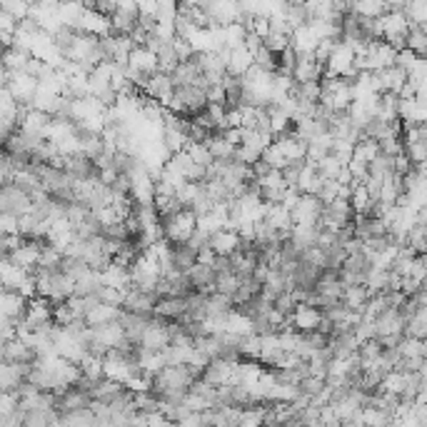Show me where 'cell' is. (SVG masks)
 <instances>
[{
  "mask_svg": "<svg viewBox=\"0 0 427 427\" xmlns=\"http://www.w3.org/2000/svg\"><path fill=\"white\" fill-rule=\"evenodd\" d=\"M195 230H198V215L190 207L175 212V215L163 217V237L170 245L188 243L190 237L195 235Z\"/></svg>",
  "mask_w": 427,
  "mask_h": 427,
  "instance_id": "1",
  "label": "cell"
},
{
  "mask_svg": "<svg viewBox=\"0 0 427 427\" xmlns=\"http://www.w3.org/2000/svg\"><path fill=\"white\" fill-rule=\"evenodd\" d=\"M0 210L3 212H13V215H25V212L33 210V195L25 193L21 185L16 183H6L3 190H0Z\"/></svg>",
  "mask_w": 427,
  "mask_h": 427,
  "instance_id": "2",
  "label": "cell"
},
{
  "mask_svg": "<svg viewBox=\"0 0 427 427\" xmlns=\"http://www.w3.org/2000/svg\"><path fill=\"white\" fill-rule=\"evenodd\" d=\"M322 207H325V203L320 198L310 195V193H302L300 203L292 207V222L295 225H317V220L322 215Z\"/></svg>",
  "mask_w": 427,
  "mask_h": 427,
  "instance_id": "3",
  "label": "cell"
},
{
  "mask_svg": "<svg viewBox=\"0 0 427 427\" xmlns=\"http://www.w3.org/2000/svg\"><path fill=\"white\" fill-rule=\"evenodd\" d=\"M160 295L153 290H142V287H135L132 285L130 290L125 292V302L123 307L130 312H140V315H155V305H158Z\"/></svg>",
  "mask_w": 427,
  "mask_h": 427,
  "instance_id": "4",
  "label": "cell"
},
{
  "mask_svg": "<svg viewBox=\"0 0 427 427\" xmlns=\"http://www.w3.org/2000/svg\"><path fill=\"white\" fill-rule=\"evenodd\" d=\"M322 317H325V312H322L320 307L310 305V302H297V307L292 310V322H295L297 332L320 330Z\"/></svg>",
  "mask_w": 427,
  "mask_h": 427,
  "instance_id": "5",
  "label": "cell"
},
{
  "mask_svg": "<svg viewBox=\"0 0 427 427\" xmlns=\"http://www.w3.org/2000/svg\"><path fill=\"white\" fill-rule=\"evenodd\" d=\"M140 23V8L125 6L110 16V35H130Z\"/></svg>",
  "mask_w": 427,
  "mask_h": 427,
  "instance_id": "6",
  "label": "cell"
},
{
  "mask_svg": "<svg viewBox=\"0 0 427 427\" xmlns=\"http://www.w3.org/2000/svg\"><path fill=\"white\" fill-rule=\"evenodd\" d=\"M232 372H235V363H232V360L212 358L210 363L205 365V370H203L200 377L205 380V382H210V385L220 387V385H225V382H230Z\"/></svg>",
  "mask_w": 427,
  "mask_h": 427,
  "instance_id": "7",
  "label": "cell"
},
{
  "mask_svg": "<svg viewBox=\"0 0 427 427\" xmlns=\"http://www.w3.org/2000/svg\"><path fill=\"white\" fill-rule=\"evenodd\" d=\"M173 93H175V83H173V78H170V73L158 70V73L150 75L148 85H145V95H150V98L160 101L163 106H168Z\"/></svg>",
  "mask_w": 427,
  "mask_h": 427,
  "instance_id": "8",
  "label": "cell"
},
{
  "mask_svg": "<svg viewBox=\"0 0 427 427\" xmlns=\"http://www.w3.org/2000/svg\"><path fill=\"white\" fill-rule=\"evenodd\" d=\"M210 245L217 255H232L235 250L243 248V235L237 230H232V227H222V230L210 235Z\"/></svg>",
  "mask_w": 427,
  "mask_h": 427,
  "instance_id": "9",
  "label": "cell"
},
{
  "mask_svg": "<svg viewBox=\"0 0 427 427\" xmlns=\"http://www.w3.org/2000/svg\"><path fill=\"white\" fill-rule=\"evenodd\" d=\"M127 65H130V68H135V70H140V73H145V75H153V73H158V70H160V58H158V53H153V50H150V47L135 45V47H132L130 58H127Z\"/></svg>",
  "mask_w": 427,
  "mask_h": 427,
  "instance_id": "10",
  "label": "cell"
},
{
  "mask_svg": "<svg viewBox=\"0 0 427 427\" xmlns=\"http://www.w3.org/2000/svg\"><path fill=\"white\" fill-rule=\"evenodd\" d=\"M0 355H3V360H8V363H35V360H38V353L23 338H16V340H8V343H3Z\"/></svg>",
  "mask_w": 427,
  "mask_h": 427,
  "instance_id": "11",
  "label": "cell"
},
{
  "mask_svg": "<svg viewBox=\"0 0 427 427\" xmlns=\"http://www.w3.org/2000/svg\"><path fill=\"white\" fill-rule=\"evenodd\" d=\"M188 275H190V280H193V285H195V290H200V292H215V278H217V273H215V268L212 265H207V263H195L193 268L188 270Z\"/></svg>",
  "mask_w": 427,
  "mask_h": 427,
  "instance_id": "12",
  "label": "cell"
},
{
  "mask_svg": "<svg viewBox=\"0 0 427 427\" xmlns=\"http://www.w3.org/2000/svg\"><path fill=\"white\" fill-rule=\"evenodd\" d=\"M30 60H33V50H30V47L21 45V42H16V45L6 47V53H3V68L13 70V73H18V70H25Z\"/></svg>",
  "mask_w": 427,
  "mask_h": 427,
  "instance_id": "13",
  "label": "cell"
},
{
  "mask_svg": "<svg viewBox=\"0 0 427 427\" xmlns=\"http://www.w3.org/2000/svg\"><path fill=\"white\" fill-rule=\"evenodd\" d=\"M120 315H123V307L108 305V302H98V305H93L88 310V315H85V322H88L90 327H98V325H106V322L120 320Z\"/></svg>",
  "mask_w": 427,
  "mask_h": 427,
  "instance_id": "14",
  "label": "cell"
},
{
  "mask_svg": "<svg viewBox=\"0 0 427 427\" xmlns=\"http://www.w3.org/2000/svg\"><path fill=\"white\" fill-rule=\"evenodd\" d=\"M28 297L18 290H3V315L21 322L28 312Z\"/></svg>",
  "mask_w": 427,
  "mask_h": 427,
  "instance_id": "15",
  "label": "cell"
},
{
  "mask_svg": "<svg viewBox=\"0 0 427 427\" xmlns=\"http://www.w3.org/2000/svg\"><path fill=\"white\" fill-rule=\"evenodd\" d=\"M255 65V55L250 53L248 47L240 45V47H230V55H227V73H235V75H245L250 68Z\"/></svg>",
  "mask_w": 427,
  "mask_h": 427,
  "instance_id": "16",
  "label": "cell"
},
{
  "mask_svg": "<svg viewBox=\"0 0 427 427\" xmlns=\"http://www.w3.org/2000/svg\"><path fill=\"white\" fill-rule=\"evenodd\" d=\"M185 310H188V305H185V297H175V295L160 297L158 305H155V315L165 317V320H183Z\"/></svg>",
  "mask_w": 427,
  "mask_h": 427,
  "instance_id": "17",
  "label": "cell"
},
{
  "mask_svg": "<svg viewBox=\"0 0 427 427\" xmlns=\"http://www.w3.org/2000/svg\"><path fill=\"white\" fill-rule=\"evenodd\" d=\"M370 297H372V292H370V287L365 283H360V285H345L343 302L350 307V310L365 312V305H368Z\"/></svg>",
  "mask_w": 427,
  "mask_h": 427,
  "instance_id": "18",
  "label": "cell"
},
{
  "mask_svg": "<svg viewBox=\"0 0 427 427\" xmlns=\"http://www.w3.org/2000/svg\"><path fill=\"white\" fill-rule=\"evenodd\" d=\"M163 142L168 145L170 153H180L190 145V137L185 132V127H178V125H165L163 127Z\"/></svg>",
  "mask_w": 427,
  "mask_h": 427,
  "instance_id": "19",
  "label": "cell"
},
{
  "mask_svg": "<svg viewBox=\"0 0 427 427\" xmlns=\"http://www.w3.org/2000/svg\"><path fill=\"white\" fill-rule=\"evenodd\" d=\"M170 260H173V268L185 270V273H188V270L198 263V253H195L193 248H190L188 243H180V245H173Z\"/></svg>",
  "mask_w": 427,
  "mask_h": 427,
  "instance_id": "20",
  "label": "cell"
},
{
  "mask_svg": "<svg viewBox=\"0 0 427 427\" xmlns=\"http://www.w3.org/2000/svg\"><path fill=\"white\" fill-rule=\"evenodd\" d=\"M407 47H410L415 55H420V58H427V28L425 25L412 23L410 33H407Z\"/></svg>",
  "mask_w": 427,
  "mask_h": 427,
  "instance_id": "21",
  "label": "cell"
},
{
  "mask_svg": "<svg viewBox=\"0 0 427 427\" xmlns=\"http://www.w3.org/2000/svg\"><path fill=\"white\" fill-rule=\"evenodd\" d=\"M350 203H353V210L358 212V215H368L375 200L370 198V193H368V188H365V183L355 180V183H353V195H350Z\"/></svg>",
  "mask_w": 427,
  "mask_h": 427,
  "instance_id": "22",
  "label": "cell"
},
{
  "mask_svg": "<svg viewBox=\"0 0 427 427\" xmlns=\"http://www.w3.org/2000/svg\"><path fill=\"white\" fill-rule=\"evenodd\" d=\"M353 11L368 18H380L387 13V0H353Z\"/></svg>",
  "mask_w": 427,
  "mask_h": 427,
  "instance_id": "23",
  "label": "cell"
},
{
  "mask_svg": "<svg viewBox=\"0 0 427 427\" xmlns=\"http://www.w3.org/2000/svg\"><path fill=\"white\" fill-rule=\"evenodd\" d=\"M240 275L235 273V270H230V273H217L215 278V290L217 292H225V295H235L237 287H240Z\"/></svg>",
  "mask_w": 427,
  "mask_h": 427,
  "instance_id": "24",
  "label": "cell"
},
{
  "mask_svg": "<svg viewBox=\"0 0 427 427\" xmlns=\"http://www.w3.org/2000/svg\"><path fill=\"white\" fill-rule=\"evenodd\" d=\"M377 155H380V140H375V137H363L355 145V158L365 160V163H372Z\"/></svg>",
  "mask_w": 427,
  "mask_h": 427,
  "instance_id": "25",
  "label": "cell"
},
{
  "mask_svg": "<svg viewBox=\"0 0 427 427\" xmlns=\"http://www.w3.org/2000/svg\"><path fill=\"white\" fill-rule=\"evenodd\" d=\"M263 160H265V163L273 165L275 170H283V168H287V165H290V160L285 158V153H283V150H280L278 142H270L268 148H265Z\"/></svg>",
  "mask_w": 427,
  "mask_h": 427,
  "instance_id": "26",
  "label": "cell"
},
{
  "mask_svg": "<svg viewBox=\"0 0 427 427\" xmlns=\"http://www.w3.org/2000/svg\"><path fill=\"white\" fill-rule=\"evenodd\" d=\"M332 155H335L343 165H348L355 155V142L345 140V137H335V142H332Z\"/></svg>",
  "mask_w": 427,
  "mask_h": 427,
  "instance_id": "27",
  "label": "cell"
},
{
  "mask_svg": "<svg viewBox=\"0 0 427 427\" xmlns=\"http://www.w3.org/2000/svg\"><path fill=\"white\" fill-rule=\"evenodd\" d=\"M343 168L345 165L340 163L338 158H335V155H325V158L320 160V163H317V170H320L322 175H325L327 180H338V175L343 173Z\"/></svg>",
  "mask_w": 427,
  "mask_h": 427,
  "instance_id": "28",
  "label": "cell"
},
{
  "mask_svg": "<svg viewBox=\"0 0 427 427\" xmlns=\"http://www.w3.org/2000/svg\"><path fill=\"white\" fill-rule=\"evenodd\" d=\"M325 385H327L325 377H317V375H307V377L300 380V392L312 400V397L320 395V392L325 390Z\"/></svg>",
  "mask_w": 427,
  "mask_h": 427,
  "instance_id": "29",
  "label": "cell"
},
{
  "mask_svg": "<svg viewBox=\"0 0 427 427\" xmlns=\"http://www.w3.org/2000/svg\"><path fill=\"white\" fill-rule=\"evenodd\" d=\"M340 180H325V185L320 188V193H317V198H320L325 205H330L332 200H338V195H340Z\"/></svg>",
  "mask_w": 427,
  "mask_h": 427,
  "instance_id": "30",
  "label": "cell"
},
{
  "mask_svg": "<svg viewBox=\"0 0 427 427\" xmlns=\"http://www.w3.org/2000/svg\"><path fill=\"white\" fill-rule=\"evenodd\" d=\"M302 168H305V160H292L287 168H283V175H285V183L290 185V188H297V183H300V173Z\"/></svg>",
  "mask_w": 427,
  "mask_h": 427,
  "instance_id": "31",
  "label": "cell"
},
{
  "mask_svg": "<svg viewBox=\"0 0 427 427\" xmlns=\"http://www.w3.org/2000/svg\"><path fill=\"white\" fill-rule=\"evenodd\" d=\"M103 235L110 237V240H130V230H127L125 220L113 222V225H106V227H103Z\"/></svg>",
  "mask_w": 427,
  "mask_h": 427,
  "instance_id": "32",
  "label": "cell"
},
{
  "mask_svg": "<svg viewBox=\"0 0 427 427\" xmlns=\"http://www.w3.org/2000/svg\"><path fill=\"white\" fill-rule=\"evenodd\" d=\"M235 158L240 160V163H245V165H255L260 158H263V153H260V150H255V148H248V145H237Z\"/></svg>",
  "mask_w": 427,
  "mask_h": 427,
  "instance_id": "33",
  "label": "cell"
},
{
  "mask_svg": "<svg viewBox=\"0 0 427 427\" xmlns=\"http://www.w3.org/2000/svg\"><path fill=\"white\" fill-rule=\"evenodd\" d=\"M0 227H3V235H16V232H21V217L13 215V212H3Z\"/></svg>",
  "mask_w": 427,
  "mask_h": 427,
  "instance_id": "34",
  "label": "cell"
},
{
  "mask_svg": "<svg viewBox=\"0 0 427 427\" xmlns=\"http://www.w3.org/2000/svg\"><path fill=\"white\" fill-rule=\"evenodd\" d=\"M207 103H222V106H227V93L222 88V83L207 88Z\"/></svg>",
  "mask_w": 427,
  "mask_h": 427,
  "instance_id": "35",
  "label": "cell"
},
{
  "mask_svg": "<svg viewBox=\"0 0 427 427\" xmlns=\"http://www.w3.org/2000/svg\"><path fill=\"white\" fill-rule=\"evenodd\" d=\"M410 0H387V11H407Z\"/></svg>",
  "mask_w": 427,
  "mask_h": 427,
  "instance_id": "36",
  "label": "cell"
},
{
  "mask_svg": "<svg viewBox=\"0 0 427 427\" xmlns=\"http://www.w3.org/2000/svg\"><path fill=\"white\" fill-rule=\"evenodd\" d=\"M417 372H420V380L427 385V358L422 360V365H420V370H417Z\"/></svg>",
  "mask_w": 427,
  "mask_h": 427,
  "instance_id": "37",
  "label": "cell"
}]
</instances>
